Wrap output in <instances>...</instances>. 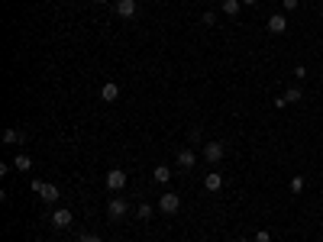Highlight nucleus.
I'll list each match as a JSON object with an SVG mask.
<instances>
[{
  "label": "nucleus",
  "instance_id": "obj_1",
  "mask_svg": "<svg viewBox=\"0 0 323 242\" xmlns=\"http://www.w3.org/2000/svg\"><path fill=\"white\" fill-rule=\"evenodd\" d=\"M32 191H36V194L42 197L46 203H55L58 197H62V191L55 188V184H46V181H32Z\"/></svg>",
  "mask_w": 323,
  "mask_h": 242
},
{
  "label": "nucleus",
  "instance_id": "obj_2",
  "mask_svg": "<svg viewBox=\"0 0 323 242\" xmlns=\"http://www.w3.org/2000/svg\"><path fill=\"white\" fill-rule=\"evenodd\" d=\"M200 155L207 158V162H223L226 148H223V142H207V145L200 148Z\"/></svg>",
  "mask_w": 323,
  "mask_h": 242
},
{
  "label": "nucleus",
  "instance_id": "obj_3",
  "mask_svg": "<svg viewBox=\"0 0 323 242\" xmlns=\"http://www.w3.org/2000/svg\"><path fill=\"white\" fill-rule=\"evenodd\" d=\"M104 181H107V188H110V191H123V188H126V174L120 171V168H110Z\"/></svg>",
  "mask_w": 323,
  "mask_h": 242
},
{
  "label": "nucleus",
  "instance_id": "obj_4",
  "mask_svg": "<svg viewBox=\"0 0 323 242\" xmlns=\"http://www.w3.org/2000/svg\"><path fill=\"white\" fill-rule=\"evenodd\" d=\"M194 165H197V152H194V148H181V152H178V168H181V171H191Z\"/></svg>",
  "mask_w": 323,
  "mask_h": 242
},
{
  "label": "nucleus",
  "instance_id": "obj_5",
  "mask_svg": "<svg viewBox=\"0 0 323 242\" xmlns=\"http://www.w3.org/2000/svg\"><path fill=\"white\" fill-rule=\"evenodd\" d=\"M107 217H110V219H123V217H126V200H123V197L107 200Z\"/></svg>",
  "mask_w": 323,
  "mask_h": 242
},
{
  "label": "nucleus",
  "instance_id": "obj_6",
  "mask_svg": "<svg viewBox=\"0 0 323 242\" xmlns=\"http://www.w3.org/2000/svg\"><path fill=\"white\" fill-rule=\"evenodd\" d=\"M178 207H181L178 194H162V197H159V210H162V213H178Z\"/></svg>",
  "mask_w": 323,
  "mask_h": 242
},
{
  "label": "nucleus",
  "instance_id": "obj_7",
  "mask_svg": "<svg viewBox=\"0 0 323 242\" xmlns=\"http://www.w3.org/2000/svg\"><path fill=\"white\" fill-rule=\"evenodd\" d=\"M52 226H55V229H68V226H71V210L58 207V210L52 213Z\"/></svg>",
  "mask_w": 323,
  "mask_h": 242
},
{
  "label": "nucleus",
  "instance_id": "obj_8",
  "mask_svg": "<svg viewBox=\"0 0 323 242\" xmlns=\"http://www.w3.org/2000/svg\"><path fill=\"white\" fill-rule=\"evenodd\" d=\"M116 16L120 20H133L136 16V0H116Z\"/></svg>",
  "mask_w": 323,
  "mask_h": 242
},
{
  "label": "nucleus",
  "instance_id": "obj_9",
  "mask_svg": "<svg viewBox=\"0 0 323 242\" xmlns=\"http://www.w3.org/2000/svg\"><path fill=\"white\" fill-rule=\"evenodd\" d=\"M100 100H107V103L120 100V84H113V81H107V84L100 87Z\"/></svg>",
  "mask_w": 323,
  "mask_h": 242
},
{
  "label": "nucleus",
  "instance_id": "obj_10",
  "mask_svg": "<svg viewBox=\"0 0 323 242\" xmlns=\"http://www.w3.org/2000/svg\"><path fill=\"white\" fill-rule=\"evenodd\" d=\"M26 133L23 129H3V145H23Z\"/></svg>",
  "mask_w": 323,
  "mask_h": 242
},
{
  "label": "nucleus",
  "instance_id": "obj_11",
  "mask_svg": "<svg viewBox=\"0 0 323 242\" xmlns=\"http://www.w3.org/2000/svg\"><path fill=\"white\" fill-rule=\"evenodd\" d=\"M288 29V20L281 13H275V16H269V32H275V36H281V32Z\"/></svg>",
  "mask_w": 323,
  "mask_h": 242
},
{
  "label": "nucleus",
  "instance_id": "obj_12",
  "mask_svg": "<svg viewBox=\"0 0 323 242\" xmlns=\"http://www.w3.org/2000/svg\"><path fill=\"white\" fill-rule=\"evenodd\" d=\"M204 188L210 191V194H216V191L223 188V174H216V171H210L207 178H204Z\"/></svg>",
  "mask_w": 323,
  "mask_h": 242
},
{
  "label": "nucleus",
  "instance_id": "obj_13",
  "mask_svg": "<svg viewBox=\"0 0 323 242\" xmlns=\"http://www.w3.org/2000/svg\"><path fill=\"white\" fill-rule=\"evenodd\" d=\"M152 178L159 181V184H168V181H171V168H168V165H155Z\"/></svg>",
  "mask_w": 323,
  "mask_h": 242
},
{
  "label": "nucleus",
  "instance_id": "obj_14",
  "mask_svg": "<svg viewBox=\"0 0 323 242\" xmlns=\"http://www.w3.org/2000/svg\"><path fill=\"white\" fill-rule=\"evenodd\" d=\"M13 168H16V171H29V168H32V158L26 155V152H20V155L13 158Z\"/></svg>",
  "mask_w": 323,
  "mask_h": 242
},
{
  "label": "nucleus",
  "instance_id": "obj_15",
  "mask_svg": "<svg viewBox=\"0 0 323 242\" xmlns=\"http://www.w3.org/2000/svg\"><path fill=\"white\" fill-rule=\"evenodd\" d=\"M285 100H288V103H300V100H304V91H300L297 84L288 87V91H285Z\"/></svg>",
  "mask_w": 323,
  "mask_h": 242
},
{
  "label": "nucleus",
  "instance_id": "obj_16",
  "mask_svg": "<svg viewBox=\"0 0 323 242\" xmlns=\"http://www.w3.org/2000/svg\"><path fill=\"white\" fill-rule=\"evenodd\" d=\"M239 7H242V0H223V13L226 16H239Z\"/></svg>",
  "mask_w": 323,
  "mask_h": 242
},
{
  "label": "nucleus",
  "instance_id": "obj_17",
  "mask_svg": "<svg viewBox=\"0 0 323 242\" xmlns=\"http://www.w3.org/2000/svg\"><path fill=\"white\" fill-rule=\"evenodd\" d=\"M136 217L139 219H149V217H152V203H139V207H136Z\"/></svg>",
  "mask_w": 323,
  "mask_h": 242
},
{
  "label": "nucleus",
  "instance_id": "obj_18",
  "mask_svg": "<svg viewBox=\"0 0 323 242\" xmlns=\"http://www.w3.org/2000/svg\"><path fill=\"white\" fill-rule=\"evenodd\" d=\"M291 191H294V194L304 191V174H294V178H291Z\"/></svg>",
  "mask_w": 323,
  "mask_h": 242
},
{
  "label": "nucleus",
  "instance_id": "obj_19",
  "mask_svg": "<svg viewBox=\"0 0 323 242\" xmlns=\"http://www.w3.org/2000/svg\"><path fill=\"white\" fill-rule=\"evenodd\" d=\"M255 242H271V233L269 229H259V233H255Z\"/></svg>",
  "mask_w": 323,
  "mask_h": 242
},
{
  "label": "nucleus",
  "instance_id": "obj_20",
  "mask_svg": "<svg viewBox=\"0 0 323 242\" xmlns=\"http://www.w3.org/2000/svg\"><path fill=\"white\" fill-rule=\"evenodd\" d=\"M294 78L304 81V78H307V68H304V65H297V68H294Z\"/></svg>",
  "mask_w": 323,
  "mask_h": 242
},
{
  "label": "nucleus",
  "instance_id": "obj_21",
  "mask_svg": "<svg viewBox=\"0 0 323 242\" xmlns=\"http://www.w3.org/2000/svg\"><path fill=\"white\" fill-rule=\"evenodd\" d=\"M81 242H104L100 236H94V233H81Z\"/></svg>",
  "mask_w": 323,
  "mask_h": 242
},
{
  "label": "nucleus",
  "instance_id": "obj_22",
  "mask_svg": "<svg viewBox=\"0 0 323 242\" xmlns=\"http://www.w3.org/2000/svg\"><path fill=\"white\" fill-rule=\"evenodd\" d=\"M200 23H204V26H214L216 16H214V13H204V16H200Z\"/></svg>",
  "mask_w": 323,
  "mask_h": 242
},
{
  "label": "nucleus",
  "instance_id": "obj_23",
  "mask_svg": "<svg viewBox=\"0 0 323 242\" xmlns=\"http://www.w3.org/2000/svg\"><path fill=\"white\" fill-rule=\"evenodd\" d=\"M285 10H297V0H285Z\"/></svg>",
  "mask_w": 323,
  "mask_h": 242
},
{
  "label": "nucleus",
  "instance_id": "obj_24",
  "mask_svg": "<svg viewBox=\"0 0 323 242\" xmlns=\"http://www.w3.org/2000/svg\"><path fill=\"white\" fill-rule=\"evenodd\" d=\"M242 3H246V7H255V3H259V0H242Z\"/></svg>",
  "mask_w": 323,
  "mask_h": 242
},
{
  "label": "nucleus",
  "instance_id": "obj_25",
  "mask_svg": "<svg viewBox=\"0 0 323 242\" xmlns=\"http://www.w3.org/2000/svg\"><path fill=\"white\" fill-rule=\"evenodd\" d=\"M94 3H107V0H94Z\"/></svg>",
  "mask_w": 323,
  "mask_h": 242
},
{
  "label": "nucleus",
  "instance_id": "obj_26",
  "mask_svg": "<svg viewBox=\"0 0 323 242\" xmlns=\"http://www.w3.org/2000/svg\"><path fill=\"white\" fill-rule=\"evenodd\" d=\"M239 242H249V239H239Z\"/></svg>",
  "mask_w": 323,
  "mask_h": 242
},
{
  "label": "nucleus",
  "instance_id": "obj_27",
  "mask_svg": "<svg viewBox=\"0 0 323 242\" xmlns=\"http://www.w3.org/2000/svg\"><path fill=\"white\" fill-rule=\"evenodd\" d=\"M320 3H323V0H320Z\"/></svg>",
  "mask_w": 323,
  "mask_h": 242
}]
</instances>
